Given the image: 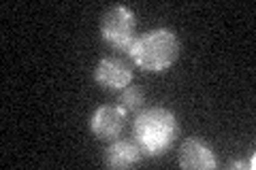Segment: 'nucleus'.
Returning <instances> with one entry per match:
<instances>
[{
  "instance_id": "8",
  "label": "nucleus",
  "mask_w": 256,
  "mask_h": 170,
  "mask_svg": "<svg viewBox=\"0 0 256 170\" xmlns=\"http://www.w3.org/2000/svg\"><path fill=\"white\" fill-rule=\"evenodd\" d=\"M143 102H146V98H143L141 87H137V85H128L122 90V94H120V107H122L126 113L139 111L143 107Z\"/></svg>"
},
{
  "instance_id": "1",
  "label": "nucleus",
  "mask_w": 256,
  "mask_h": 170,
  "mask_svg": "<svg viewBox=\"0 0 256 170\" xmlns=\"http://www.w3.org/2000/svg\"><path fill=\"white\" fill-rule=\"evenodd\" d=\"M180 38L169 28H156L137 36L128 47V55L139 68L148 72H166L180 60Z\"/></svg>"
},
{
  "instance_id": "4",
  "label": "nucleus",
  "mask_w": 256,
  "mask_h": 170,
  "mask_svg": "<svg viewBox=\"0 0 256 170\" xmlns=\"http://www.w3.org/2000/svg\"><path fill=\"white\" fill-rule=\"evenodd\" d=\"M126 126V111L122 107H98L90 119V130L100 141H116Z\"/></svg>"
},
{
  "instance_id": "3",
  "label": "nucleus",
  "mask_w": 256,
  "mask_h": 170,
  "mask_svg": "<svg viewBox=\"0 0 256 170\" xmlns=\"http://www.w3.org/2000/svg\"><path fill=\"white\" fill-rule=\"evenodd\" d=\"M137 19L134 13L124 4H116L102 15L100 19V34L109 45H114L120 51H128L132 40L137 38Z\"/></svg>"
},
{
  "instance_id": "6",
  "label": "nucleus",
  "mask_w": 256,
  "mask_h": 170,
  "mask_svg": "<svg viewBox=\"0 0 256 170\" xmlns=\"http://www.w3.org/2000/svg\"><path fill=\"white\" fill-rule=\"evenodd\" d=\"M178 164L184 170H214L218 166L214 151L198 139H186L180 147Z\"/></svg>"
},
{
  "instance_id": "7",
  "label": "nucleus",
  "mask_w": 256,
  "mask_h": 170,
  "mask_svg": "<svg viewBox=\"0 0 256 170\" xmlns=\"http://www.w3.org/2000/svg\"><path fill=\"white\" fill-rule=\"evenodd\" d=\"M143 149L139 147L137 141H114L105 149V166L122 170V168H132L143 160Z\"/></svg>"
},
{
  "instance_id": "2",
  "label": "nucleus",
  "mask_w": 256,
  "mask_h": 170,
  "mask_svg": "<svg viewBox=\"0 0 256 170\" xmlns=\"http://www.w3.org/2000/svg\"><path fill=\"white\" fill-rule=\"evenodd\" d=\"M132 132L143 153L150 158H156L175 143L180 134V124L169 109L152 107L137 115L132 124Z\"/></svg>"
},
{
  "instance_id": "5",
  "label": "nucleus",
  "mask_w": 256,
  "mask_h": 170,
  "mask_svg": "<svg viewBox=\"0 0 256 170\" xmlns=\"http://www.w3.org/2000/svg\"><path fill=\"white\" fill-rule=\"evenodd\" d=\"M94 81L105 90L122 92L124 87L130 85L132 70L126 62L118 58H102L94 68Z\"/></svg>"
}]
</instances>
